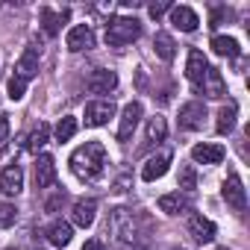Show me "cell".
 Returning <instances> with one entry per match:
<instances>
[{"instance_id":"obj_1","label":"cell","mask_w":250,"mask_h":250,"mask_svg":"<svg viewBox=\"0 0 250 250\" xmlns=\"http://www.w3.org/2000/svg\"><path fill=\"white\" fill-rule=\"evenodd\" d=\"M106 232L115 238V244H118L121 250H124V247H139V244H142V232H145V218H142L136 209L118 206V209L109 212Z\"/></svg>"},{"instance_id":"obj_2","label":"cell","mask_w":250,"mask_h":250,"mask_svg":"<svg viewBox=\"0 0 250 250\" xmlns=\"http://www.w3.org/2000/svg\"><path fill=\"white\" fill-rule=\"evenodd\" d=\"M109 159H106V147L100 142H85L83 147H77L71 153V171L74 177H80L83 183H94L103 177Z\"/></svg>"},{"instance_id":"obj_3","label":"cell","mask_w":250,"mask_h":250,"mask_svg":"<svg viewBox=\"0 0 250 250\" xmlns=\"http://www.w3.org/2000/svg\"><path fill=\"white\" fill-rule=\"evenodd\" d=\"M139 36H142V24H139L136 18L121 15V18H112V21L106 24V44H109V47L133 44Z\"/></svg>"},{"instance_id":"obj_4","label":"cell","mask_w":250,"mask_h":250,"mask_svg":"<svg viewBox=\"0 0 250 250\" xmlns=\"http://www.w3.org/2000/svg\"><path fill=\"white\" fill-rule=\"evenodd\" d=\"M221 197H224V200H227V206H229V209H235V212H244V209H247L244 183H241V177H238L235 171H229V174H227L224 188H221Z\"/></svg>"},{"instance_id":"obj_5","label":"cell","mask_w":250,"mask_h":250,"mask_svg":"<svg viewBox=\"0 0 250 250\" xmlns=\"http://www.w3.org/2000/svg\"><path fill=\"white\" fill-rule=\"evenodd\" d=\"M203 121H206V106L200 100H191L180 109V130H188V133L203 130Z\"/></svg>"},{"instance_id":"obj_6","label":"cell","mask_w":250,"mask_h":250,"mask_svg":"<svg viewBox=\"0 0 250 250\" xmlns=\"http://www.w3.org/2000/svg\"><path fill=\"white\" fill-rule=\"evenodd\" d=\"M142 103L139 100H133V103H127L124 106V112H121V124H118V142H127L130 136H133V130L139 127V121H142Z\"/></svg>"},{"instance_id":"obj_7","label":"cell","mask_w":250,"mask_h":250,"mask_svg":"<svg viewBox=\"0 0 250 250\" xmlns=\"http://www.w3.org/2000/svg\"><path fill=\"white\" fill-rule=\"evenodd\" d=\"M85 88L91 94H112L118 88V74L109 71V68H94L91 77H88V83H85Z\"/></svg>"},{"instance_id":"obj_8","label":"cell","mask_w":250,"mask_h":250,"mask_svg":"<svg viewBox=\"0 0 250 250\" xmlns=\"http://www.w3.org/2000/svg\"><path fill=\"white\" fill-rule=\"evenodd\" d=\"M65 44H68L71 53L91 50V47H94V33H91V27H88V24H77V27H71L68 36H65Z\"/></svg>"},{"instance_id":"obj_9","label":"cell","mask_w":250,"mask_h":250,"mask_svg":"<svg viewBox=\"0 0 250 250\" xmlns=\"http://www.w3.org/2000/svg\"><path fill=\"white\" fill-rule=\"evenodd\" d=\"M206 71H209L206 56H203L197 47H191V50H188V59H186V77H188V83L194 85V91H200V83H203Z\"/></svg>"},{"instance_id":"obj_10","label":"cell","mask_w":250,"mask_h":250,"mask_svg":"<svg viewBox=\"0 0 250 250\" xmlns=\"http://www.w3.org/2000/svg\"><path fill=\"white\" fill-rule=\"evenodd\" d=\"M115 118V103L112 100H94L85 106V124L88 127H103Z\"/></svg>"},{"instance_id":"obj_11","label":"cell","mask_w":250,"mask_h":250,"mask_svg":"<svg viewBox=\"0 0 250 250\" xmlns=\"http://www.w3.org/2000/svg\"><path fill=\"white\" fill-rule=\"evenodd\" d=\"M21 188H24V171L18 162H9L3 168V174H0V191L15 197V194H21Z\"/></svg>"},{"instance_id":"obj_12","label":"cell","mask_w":250,"mask_h":250,"mask_svg":"<svg viewBox=\"0 0 250 250\" xmlns=\"http://www.w3.org/2000/svg\"><path fill=\"white\" fill-rule=\"evenodd\" d=\"M15 77H21L24 83H30L33 77H39V47H24L21 59L15 62Z\"/></svg>"},{"instance_id":"obj_13","label":"cell","mask_w":250,"mask_h":250,"mask_svg":"<svg viewBox=\"0 0 250 250\" xmlns=\"http://www.w3.org/2000/svg\"><path fill=\"white\" fill-rule=\"evenodd\" d=\"M168 165H171V153H168V150H162V153L150 156V159L145 162V168H142V180H147V183L162 180V177L168 174Z\"/></svg>"},{"instance_id":"obj_14","label":"cell","mask_w":250,"mask_h":250,"mask_svg":"<svg viewBox=\"0 0 250 250\" xmlns=\"http://www.w3.org/2000/svg\"><path fill=\"white\" fill-rule=\"evenodd\" d=\"M94 212H97V200L94 197H80L74 203V209H71V221L85 229V227L94 224Z\"/></svg>"},{"instance_id":"obj_15","label":"cell","mask_w":250,"mask_h":250,"mask_svg":"<svg viewBox=\"0 0 250 250\" xmlns=\"http://www.w3.org/2000/svg\"><path fill=\"white\" fill-rule=\"evenodd\" d=\"M224 156H227V150L221 145H206L203 142V145H194L191 147V159L200 162V165H221Z\"/></svg>"},{"instance_id":"obj_16","label":"cell","mask_w":250,"mask_h":250,"mask_svg":"<svg viewBox=\"0 0 250 250\" xmlns=\"http://www.w3.org/2000/svg\"><path fill=\"white\" fill-rule=\"evenodd\" d=\"M188 235L197 241V244H209L215 238V224L203 215H191L188 218Z\"/></svg>"},{"instance_id":"obj_17","label":"cell","mask_w":250,"mask_h":250,"mask_svg":"<svg viewBox=\"0 0 250 250\" xmlns=\"http://www.w3.org/2000/svg\"><path fill=\"white\" fill-rule=\"evenodd\" d=\"M171 24L177 30H183V33H194L200 18H197V12L191 6H171Z\"/></svg>"},{"instance_id":"obj_18","label":"cell","mask_w":250,"mask_h":250,"mask_svg":"<svg viewBox=\"0 0 250 250\" xmlns=\"http://www.w3.org/2000/svg\"><path fill=\"white\" fill-rule=\"evenodd\" d=\"M200 94L215 97V100H221V97L227 94V83H224V77H221L218 68L209 65V71H206V77H203V83H200Z\"/></svg>"},{"instance_id":"obj_19","label":"cell","mask_w":250,"mask_h":250,"mask_svg":"<svg viewBox=\"0 0 250 250\" xmlns=\"http://www.w3.org/2000/svg\"><path fill=\"white\" fill-rule=\"evenodd\" d=\"M53 183H56V162L42 153L36 159V188H50Z\"/></svg>"},{"instance_id":"obj_20","label":"cell","mask_w":250,"mask_h":250,"mask_svg":"<svg viewBox=\"0 0 250 250\" xmlns=\"http://www.w3.org/2000/svg\"><path fill=\"white\" fill-rule=\"evenodd\" d=\"M159 209H162L165 215H183V212L191 209V200H188L186 194H180V191H174V194H162V197H159Z\"/></svg>"},{"instance_id":"obj_21","label":"cell","mask_w":250,"mask_h":250,"mask_svg":"<svg viewBox=\"0 0 250 250\" xmlns=\"http://www.w3.org/2000/svg\"><path fill=\"white\" fill-rule=\"evenodd\" d=\"M44 235H47V241H50L53 247H68L74 229H71V224H65V221H53V224L44 229Z\"/></svg>"},{"instance_id":"obj_22","label":"cell","mask_w":250,"mask_h":250,"mask_svg":"<svg viewBox=\"0 0 250 250\" xmlns=\"http://www.w3.org/2000/svg\"><path fill=\"white\" fill-rule=\"evenodd\" d=\"M68 18H71V12H68V9H62V12H53V9H47V6L42 9V27H44V33H47V36H56Z\"/></svg>"},{"instance_id":"obj_23","label":"cell","mask_w":250,"mask_h":250,"mask_svg":"<svg viewBox=\"0 0 250 250\" xmlns=\"http://www.w3.org/2000/svg\"><path fill=\"white\" fill-rule=\"evenodd\" d=\"M215 130H218V136H229V133L235 130V103H227V106H221Z\"/></svg>"},{"instance_id":"obj_24","label":"cell","mask_w":250,"mask_h":250,"mask_svg":"<svg viewBox=\"0 0 250 250\" xmlns=\"http://www.w3.org/2000/svg\"><path fill=\"white\" fill-rule=\"evenodd\" d=\"M212 50H215L218 56H227V59H235V56L241 53V47H238V42H235L232 36H215V39H212Z\"/></svg>"},{"instance_id":"obj_25","label":"cell","mask_w":250,"mask_h":250,"mask_svg":"<svg viewBox=\"0 0 250 250\" xmlns=\"http://www.w3.org/2000/svg\"><path fill=\"white\" fill-rule=\"evenodd\" d=\"M153 50H156V56H159L162 62H171L174 53H177V44H174V39H171L168 33H156V39H153Z\"/></svg>"},{"instance_id":"obj_26","label":"cell","mask_w":250,"mask_h":250,"mask_svg":"<svg viewBox=\"0 0 250 250\" xmlns=\"http://www.w3.org/2000/svg\"><path fill=\"white\" fill-rule=\"evenodd\" d=\"M165 136H168L165 118H162V115H153V118L147 121V145H159V142H165Z\"/></svg>"},{"instance_id":"obj_27","label":"cell","mask_w":250,"mask_h":250,"mask_svg":"<svg viewBox=\"0 0 250 250\" xmlns=\"http://www.w3.org/2000/svg\"><path fill=\"white\" fill-rule=\"evenodd\" d=\"M47 139H50V127H47V124H39V127L33 130V136H30V142H27L30 153H36V156H39V150L47 145Z\"/></svg>"},{"instance_id":"obj_28","label":"cell","mask_w":250,"mask_h":250,"mask_svg":"<svg viewBox=\"0 0 250 250\" xmlns=\"http://www.w3.org/2000/svg\"><path fill=\"white\" fill-rule=\"evenodd\" d=\"M74 136H77V118H71V115L59 118V124H56V142H71Z\"/></svg>"},{"instance_id":"obj_29","label":"cell","mask_w":250,"mask_h":250,"mask_svg":"<svg viewBox=\"0 0 250 250\" xmlns=\"http://www.w3.org/2000/svg\"><path fill=\"white\" fill-rule=\"evenodd\" d=\"M180 188H183V191H194V188H197V174H194L191 165H186V168L180 171Z\"/></svg>"},{"instance_id":"obj_30","label":"cell","mask_w":250,"mask_h":250,"mask_svg":"<svg viewBox=\"0 0 250 250\" xmlns=\"http://www.w3.org/2000/svg\"><path fill=\"white\" fill-rule=\"evenodd\" d=\"M18 221V209L12 203H0V227H12Z\"/></svg>"},{"instance_id":"obj_31","label":"cell","mask_w":250,"mask_h":250,"mask_svg":"<svg viewBox=\"0 0 250 250\" xmlns=\"http://www.w3.org/2000/svg\"><path fill=\"white\" fill-rule=\"evenodd\" d=\"M24 94H27V83L12 74V80H9V97H12V100H21Z\"/></svg>"},{"instance_id":"obj_32","label":"cell","mask_w":250,"mask_h":250,"mask_svg":"<svg viewBox=\"0 0 250 250\" xmlns=\"http://www.w3.org/2000/svg\"><path fill=\"white\" fill-rule=\"evenodd\" d=\"M229 18V9L227 6H215L212 9V18H209V27H218V24H224Z\"/></svg>"},{"instance_id":"obj_33","label":"cell","mask_w":250,"mask_h":250,"mask_svg":"<svg viewBox=\"0 0 250 250\" xmlns=\"http://www.w3.org/2000/svg\"><path fill=\"white\" fill-rule=\"evenodd\" d=\"M147 12H150V18H159V15H165V12H171V3H150Z\"/></svg>"},{"instance_id":"obj_34","label":"cell","mask_w":250,"mask_h":250,"mask_svg":"<svg viewBox=\"0 0 250 250\" xmlns=\"http://www.w3.org/2000/svg\"><path fill=\"white\" fill-rule=\"evenodd\" d=\"M6 136H9V118H6V115H0V145L6 142Z\"/></svg>"},{"instance_id":"obj_35","label":"cell","mask_w":250,"mask_h":250,"mask_svg":"<svg viewBox=\"0 0 250 250\" xmlns=\"http://www.w3.org/2000/svg\"><path fill=\"white\" fill-rule=\"evenodd\" d=\"M59 203H65V191H59L53 200H47V206H44V209H47V212H56V209H59Z\"/></svg>"},{"instance_id":"obj_36","label":"cell","mask_w":250,"mask_h":250,"mask_svg":"<svg viewBox=\"0 0 250 250\" xmlns=\"http://www.w3.org/2000/svg\"><path fill=\"white\" fill-rule=\"evenodd\" d=\"M83 250H106V247H103V241H100V238H88V241L83 244Z\"/></svg>"},{"instance_id":"obj_37","label":"cell","mask_w":250,"mask_h":250,"mask_svg":"<svg viewBox=\"0 0 250 250\" xmlns=\"http://www.w3.org/2000/svg\"><path fill=\"white\" fill-rule=\"evenodd\" d=\"M127 186H130V180H127V177H121V180L115 183V191H127Z\"/></svg>"},{"instance_id":"obj_38","label":"cell","mask_w":250,"mask_h":250,"mask_svg":"<svg viewBox=\"0 0 250 250\" xmlns=\"http://www.w3.org/2000/svg\"><path fill=\"white\" fill-rule=\"evenodd\" d=\"M215 250H229V247H215Z\"/></svg>"}]
</instances>
